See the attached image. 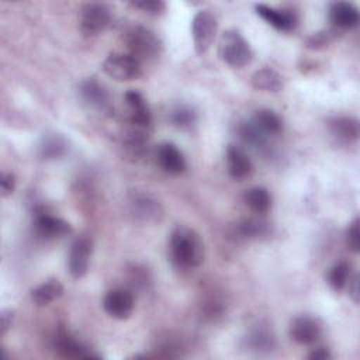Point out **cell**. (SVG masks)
Segmentation results:
<instances>
[{
    "label": "cell",
    "mask_w": 360,
    "mask_h": 360,
    "mask_svg": "<svg viewBox=\"0 0 360 360\" xmlns=\"http://www.w3.org/2000/svg\"><path fill=\"white\" fill-rule=\"evenodd\" d=\"M170 259L181 270L200 266L204 260V243L200 235L187 226H177L170 235Z\"/></svg>",
    "instance_id": "1"
},
{
    "label": "cell",
    "mask_w": 360,
    "mask_h": 360,
    "mask_svg": "<svg viewBox=\"0 0 360 360\" xmlns=\"http://www.w3.org/2000/svg\"><path fill=\"white\" fill-rule=\"evenodd\" d=\"M124 42L128 49V53L136 58L141 63L143 60H153L162 52L160 39L150 30L134 25L128 28L124 34Z\"/></svg>",
    "instance_id": "2"
},
{
    "label": "cell",
    "mask_w": 360,
    "mask_h": 360,
    "mask_svg": "<svg viewBox=\"0 0 360 360\" xmlns=\"http://www.w3.org/2000/svg\"><path fill=\"white\" fill-rule=\"evenodd\" d=\"M219 58L231 68H245L253 59V51L249 42L236 30H228L222 32L218 42Z\"/></svg>",
    "instance_id": "3"
},
{
    "label": "cell",
    "mask_w": 360,
    "mask_h": 360,
    "mask_svg": "<svg viewBox=\"0 0 360 360\" xmlns=\"http://www.w3.org/2000/svg\"><path fill=\"white\" fill-rule=\"evenodd\" d=\"M103 70L117 82H129L142 75V63L128 52H112L104 59Z\"/></svg>",
    "instance_id": "4"
},
{
    "label": "cell",
    "mask_w": 360,
    "mask_h": 360,
    "mask_svg": "<svg viewBox=\"0 0 360 360\" xmlns=\"http://www.w3.org/2000/svg\"><path fill=\"white\" fill-rule=\"evenodd\" d=\"M217 30V17L210 10H200L194 14L191 21V35L197 53L202 55L211 48Z\"/></svg>",
    "instance_id": "5"
},
{
    "label": "cell",
    "mask_w": 360,
    "mask_h": 360,
    "mask_svg": "<svg viewBox=\"0 0 360 360\" xmlns=\"http://www.w3.org/2000/svg\"><path fill=\"white\" fill-rule=\"evenodd\" d=\"M124 103L127 107V121L131 128L148 131L152 127V114L143 96L136 90H128L124 94Z\"/></svg>",
    "instance_id": "6"
},
{
    "label": "cell",
    "mask_w": 360,
    "mask_h": 360,
    "mask_svg": "<svg viewBox=\"0 0 360 360\" xmlns=\"http://www.w3.org/2000/svg\"><path fill=\"white\" fill-rule=\"evenodd\" d=\"M110 21V8L103 3H87L80 10V28L86 35H97L103 32Z\"/></svg>",
    "instance_id": "7"
},
{
    "label": "cell",
    "mask_w": 360,
    "mask_h": 360,
    "mask_svg": "<svg viewBox=\"0 0 360 360\" xmlns=\"http://www.w3.org/2000/svg\"><path fill=\"white\" fill-rule=\"evenodd\" d=\"M135 300L129 290L118 287L110 290L103 300L104 311L115 319H127L134 311Z\"/></svg>",
    "instance_id": "8"
},
{
    "label": "cell",
    "mask_w": 360,
    "mask_h": 360,
    "mask_svg": "<svg viewBox=\"0 0 360 360\" xmlns=\"http://www.w3.org/2000/svg\"><path fill=\"white\" fill-rule=\"evenodd\" d=\"M128 205L131 214L143 222H152L162 215V207L159 201L148 193L134 191L128 197Z\"/></svg>",
    "instance_id": "9"
},
{
    "label": "cell",
    "mask_w": 360,
    "mask_h": 360,
    "mask_svg": "<svg viewBox=\"0 0 360 360\" xmlns=\"http://www.w3.org/2000/svg\"><path fill=\"white\" fill-rule=\"evenodd\" d=\"M91 250H93L91 240L86 236L77 238L72 243L68 267H69V273L73 278H82L89 271Z\"/></svg>",
    "instance_id": "10"
},
{
    "label": "cell",
    "mask_w": 360,
    "mask_h": 360,
    "mask_svg": "<svg viewBox=\"0 0 360 360\" xmlns=\"http://www.w3.org/2000/svg\"><path fill=\"white\" fill-rule=\"evenodd\" d=\"M34 231L39 238L45 240H53L70 233L72 228L69 222L63 221L62 218L39 212L34 219Z\"/></svg>",
    "instance_id": "11"
},
{
    "label": "cell",
    "mask_w": 360,
    "mask_h": 360,
    "mask_svg": "<svg viewBox=\"0 0 360 360\" xmlns=\"http://www.w3.org/2000/svg\"><path fill=\"white\" fill-rule=\"evenodd\" d=\"M156 160L163 172L173 176L181 174L187 167L184 155L174 143H170V142H163L158 145Z\"/></svg>",
    "instance_id": "12"
},
{
    "label": "cell",
    "mask_w": 360,
    "mask_h": 360,
    "mask_svg": "<svg viewBox=\"0 0 360 360\" xmlns=\"http://www.w3.org/2000/svg\"><path fill=\"white\" fill-rule=\"evenodd\" d=\"M322 333L319 322L308 315L297 316L290 326V336L300 345H312L315 343Z\"/></svg>",
    "instance_id": "13"
},
{
    "label": "cell",
    "mask_w": 360,
    "mask_h": 360,
    "mask_svg": "<svg viewBox=\"0 0 360 360\" xmlns=\"http://www.w3.org/2000/svg\"><path fill=\"white\" fill-rule=\"evenodd\" d=\"M82 98L98 111H108L111 108V98L107 89L96 79H86L79 87Z\"/></svg>",
    "instance_id": "14"
},
{
    "label": "cell",
    "mask_w": 360,
    "mask_h": 360,
    "mask_svg": "<svg viewBox=\"0 0 360 360\" xmlns=\"http://www.w3.org/2000/svg\"><path fill=\"white\" fill-rule=\"evenodd\" d=\"M256 13L273 28L278 31H291L297 25V17L288 10L274 8L266 4H256Z\"/></svg>",
    "instance_id": "15"
},
{
    "label": "cell",
    "mask_w": 360,
    "mask_h": 360,
    "mask_svg": "<svg viewBox=\"0 0 360 360\" xmlns=\"http://www.w3.org/2000/svg\"><path fill=\"white\" fill-rule=\"evenodd\" d=\"M225 159H226V170L232 179L242 180L252 173V162L243 149L231 145L226 149Z\"/></svg>",
    "instance_id": "16"
},
{
    "label": "cell",
    "mask_w": 360,
    "mask_h": 360,
    "mask_svg": "<svg viewBox=\"0 0 360 360\" xmlns=\"http://www.w3.org/2000/svg\"><path fill=\"white\" fill-rule=\"evenodd\" d=\"M329 18H330V22L338 28L347 30L359 24L360 15L354 4L347 1H336V3H332L329 7Z\"/></svg>",
    "instance_id": "17"
},
{
    "label": "cell",
    "mask_w": 360,
    "mask_h": 360,
    "mask_svg": "<svg viewBox=\"0 0 360 360\" xmlns=\"http://www.w3.org/2000/svg\"><path fill=\"white\" fill-rule=\"evenodd\" d=\"M253 125L267 138L278 135L283 131V120L271 110H259L252 118Z\"/></svg>",
    "instance_id": "18"
},
{
    "label": "cell",
    "mask_w": 360,
    "mask_h": 360,
    "mask_svg": "<svg viewBox=\"0 0 360 360\" xmlns=\"http://www.w3.org/2000/svg\"><path fill=\"white\" fill-rule=\"evenodd\" d=\"M62 294H63V285L58 280L51 278V280L44 281L42 284L37 285L31 291V300L34 304H37L39 307H45V305H49L51 302H53L55 300H58Z\"/></svg>",
    "instance_id": "19"
},
{
    "label": "cell",
    "mask_w": 360,
    "mask_h": 360,
    "mask_svg": "<svg viewBox=\"0 0 360 360\" xmlns=\"http://www.w3.org/2000/svg\"><path fill=\"white\" fill-rule=\"evenodd\" d=\"M55 346H56L58 353L63 357H69V359H89V357H93V354L89 352V349L84 345H82L80 342H77L76 339H73L68 333L59 335L56 338Z\"/></svg>",
    "instance_id": "20"
},
{
    "label": "cell",
    "mask_w": 360,
    "mask_h": 360,
    "mask_svg": "<svg viewBox=\"0 0 360 360\" xmlns=\"http://www.w3.org/2000/svg\"><path fill=\"white\" fill-rule=\"evenodd\" d=\"M68 141L59 134H48L39 143V155L44 159H59L68 152Z\"/></svg>",
    "instance_id": "21"
},
{
    "label": "cell",
    "mask_w": 360,
    "mask_h": 360,
    "mask_svg": "<svg viewBox=\"0 0 360 360\" xmlns=\"http://www.w3.org/2000/svg\"><path fill=\"white\" fill-rule=\"evenodd\" d=\"M245 204L255 214H266L271 207V195L264 187H252L243 195Z\"/></svg>",
    "instance_id": "22"
},
{
    "label": "cell",
    "mask_w": 360,
    "mask_h": 360,
    "mask_svg": "<svg viewBox=\"0 0 360 360\" xmlns=\"http://www.w3.org/2000/svg\"><path fill=\"white\" fill-rule=\"evenodd\" d=\"M252 86L262 91H278L283 87V80L274 69L263 68L253 73Z\"/></svg>",
    "instance_id": "23"
},
{
    "label": "cell",
    "mask_w": 360,
    "mask_h": 360,
    "mask_svg": "<svg viewBox=\"0 0 360 360\" xmlns=\"http://www.w3.org/2000/svg\"><path fill=\"white\" fill-rule=\"evenodd\" d=\"M330 131L338 138L354 141L359 136V121L352 117H336L329 122Z\"/></svg>",
    "instance_id": "24"
},
{
    "label": "cell",
    "mask_w": 360,
    "mask_h": 360,
    "mask_svg": "<svg viewBox=\"0 0 360 360\" xmlns=\"http://www.w3.org/2000/svg\"><path fill=\"white\" fill-rule=\"evenodd\" d=\"M350 280V266L346 262H339L329 269L328 283L335 291L343 290Z\"/></svg>",
    "instance_id": "25"
},
{
    "label": "cell",
    "mask_w": 360,
    "mask_h": 360,
    "mask_svg": "<svg viewBox=\"0 0 360 360\" xmlns=\"http://www.w3.org/2000/svg\"><path fill=\"white\" fill-rule=\"evenodd\" d=\"M266 232V224L257 219H243L235 226V233L238 238L242 239H250V238H257L259 235H263Z\"/></svg>",
    "instance_id": "26"
},
{
    "label": "cell",
    "mask_w": 360,
    "mask_h": 360,
    "mask_svg": "<svg viewBox=\"0 0 360 360\" xmlns=\"http://www.w3.org/2000/svg\"><path fill=\"white\" fill-rule=\"evenodd\" d=\"M238 132H239V136H240L246 143L253 145V146H256V148L263 146V145L267 142V139H269L262 131H259V129L253 125L252 121H249V122H242V124L239 125V128H238Z\"/></svg>",
    "instance_id": "27"
},
{
    "label": "cell",
    "mask_w": 360,
    "mask_h": 360,
    "mask_svg": "<svg viewBox=\"0 0 360 360\" xmlns=\"http://www.w3.org/2000/svg\"><path fill=\"white\" fill-rule=\"evenodd\" d=\"M172 121L179 128H188L195 121V114L188 107H177L172 112Z\"/></svg>",
    "instance_id": "28"
},
{
    "label": "cell",
    "mask_w": 360,
    "mask_h": 360,
    "mask_svg": "<svg viewBox=\"0 0 360 360\" xmlns=\"http://www.w3.org/2000/svg\"><path fill=\"white\" fill-rule=\"evenodd\" d=\"M346 245L347 248L357 253L360 250V229H359V219L356 218L346 231Z\"/></svg>",
    "instance_id": "29"
},
{
    "label": "cell",
    "mask_w": 360,
    "mask_h": 360,
    "mask_svg": "<svg viewBox=\"0 0 360 360\" xmlns=\"http://www.w3.org/2000/svg\"><path fill=\"white\" fill-rule=\"evenodd\" d=\"M134 7L136 8H141L142 11L145 13H149V14H162L166 8V3L165 1H160V0H143V1H135L132 3Z\"/></svg>",
    "instance_id": "30"
},
{
    "label": "cell",
    "mask_w": 360,
    "mask_h": 360,
    "mask_svg": "<svg viewBox=\"0 0 360 360\" xmlns=\"http://www.w3.org/2000/svg\"><path fill=\"white\" fill-rule=\"evenodd\" d=\"M250 345L259 350V349H269L271 346V336L264 330V329H256L250 338H249Z\"/></svg>",
    "instance_id": "31"
},
{
    "label": "cell",
    "mask_w": 360,
    "mask_h": 360,
    "mask_svg": "<svg viewBox=\"0 0 360 360\" xmlns=\"http://www.w3.org/2000/svg\"><path fill=\"white\" fill-rule=\"evenodd\" d=\"M15 188V177L13 173H3L1 174V195L7 197L13 194Z\"/></svg>",
    "instance_id": "32"
},
{
    "label": "cell",
    "mask_w": 360,
    "mask_h": 360,
    "mask_svg": "<svg viewBox=\"0 0 360 360\" xmlns=\"http://www.w3.org/2000/svg\"><path fill=\"white\" fill-rule=\"evenodd\" d=\"M13 311L11 309H3L0 314V332L1 335L7 332V329L11 326L13 322Z\"/></svg>",
    "instance_id": "33"
},
{
    "label": "cell",
    "mask_w": 360,
    "mask_h": 360,
    "mask_svg": "<svg viewBox=\"0 0 360 360\" xmlns=\"http://www.w3.org/2000/svg\"><path fill=\"white\" fill-rule=\"evenodd\" d=\"M329 357H330V353L325 347H318L312 353H309V359L312 360H325Z\"/></svg>",
    "instance_id": "34"
}]
</instances>
